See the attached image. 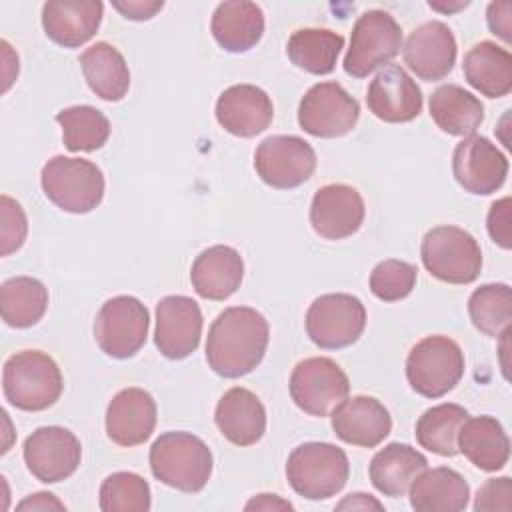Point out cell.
<instances>
[{
	"instance_id": "d590c367",
	"label": "cell",
	"mask_w": 512,
	"mask_h": 512,
	"mask_svg": "<svg viewBox=\"0 0 512 512\" xmlns=\"http://www.w3.org/2000/svg\"><path fill=\"white\" fill-rule=\"evenodd\" d=\"M70 152H94L110 138V120L94 106H70L56 114Z\"/></svg>"
},
{
	"instance_id": "484cf974",
	"label": "cell",
	"mask_w": 512,
	"mask_h": 512,
	"mask_svg": "<svg viewBox=\"0 0 512 512\" xmlns=\"http://www.w3.org/2000/svg\"><path fill=\"white\" fill-rule=\"evenodd\" d=\"M210 30L220 48L232 54L248 52L264 34V14L254 2L230 0L216 6Z\"/></svg>"
},
{
	"instance_id": "3957f363",
	"label": "cell",
	"mask_w": 512,
	"mask_h": 512,
	"mask_svg": "<svg viewBox=\"0 0 512 512\" xmlns=\"http://www.w3.org/2000/svg\"><path fill=\"white\" fill-rule=\"evenodd\" d=\"M64 388L62 372L52 356L40 350H22L4 362V398L24 412H40L56 404Z\"/></svg>"
},
{
	"instance_id": "e0dca14e",
	"label": "cell",
	"mask_w": 512,
	"mask_h": 512,
	"mask_svg": "<svg viewBox=\"0 0 512 512\" xmlns=\"http://www.w3.org/2000/svg\"><path fill=\"white\" fill-rule=\"evenodd\" d=\"M456 52V38L440 20H430L414 28L402 48L404 64L426 82L446 78L454 68Z\"/></svg>"
},
{
	"instance_id": "603a6c76",
	"label": "cell",
	"mask_w": 512,
	"mask_h": 512,
	"mask_svg": "<svg viewBox=\"0 0 512 512\" xmlns=\"http://www.w3.org/2000/svg\"><path fill=\"white\" fill-rule=\"evenodd\" d=\"M102 12L104 4L98 0H50L42 6V28L52 42L78 48L96 34Z\"/></svg>"
},
{
	"instance_id": "6da1fadb",
	"label": "cell",
	"mask_w": 512,
	"mask_h": 512,
	"mask_svg": "<svg viewBox=\"0 0 512 512\" xmlns=\"http://www.w3.org/2000/svg\"><path fill=\"white\" fill-rule=\"evenodd\" d=\"M268 320L250 306H230L212 322L206 336V362L222 378L250 374L268 348Z\"/></svg>"
},
{
	"instance_id": "8fae6325",
	"label": "cell",
	"mask_w": 512,
	"mask_h": 512,
	"mask_svg": "<svg viewBox=\"0 0 512 512\" xmlns=\"http://www.w3.org/2000/svg\"><path fill=\"white\" fill-rule=\"evenodd\" d=\"M148 326V308L138 298L114 296L96 314L94 338L104 354L124 360L144 346Z\"/></svg>"
},
{
	"instance_id": "8d00e7d4",
	"label": "cell",
	"mask_w": 512,
	"mask_h": 512,
	"mask_svg": "<svg viewBox=\"0 0 512 512\" xmlns=\"http://www.w3.org/2000/svg\"><path fill=\"white\" fill-rule=\"evenodd\" d=\"M468 314L476 330L500 338L512 322V292L508 284H484L470 294Z\"/></svg>"
},
{
	"instance_id": "bcb514c9",
	"label": "cell",
	"mask_w": 512,
	"mask_h": 512,
	"mask_svg": "<svg viewBox=\"0 0 512 512\" xmlns=\"http://www.w3.org/2000/svg\"><path fill=\"white\" fill-rule=\"evenodd\" d=\"M384 506L372 498L370 494H364V492H354V494H348L342 502L336 504V510H382Z\"/></svg>"
},
{
	"instance_id": "7402d4cb",
	"label": "cell",
	"mask_w": 512,
	"mask_h": 512,
	"mask_svg": "<svg viewBox=\"0 0 512 512\" xmlns=\"http://www.w3.org/2000/svg\"><path fill=\"white\" fill-rule=\"evenodd\" d=\"M156 428V402L142 388L120 390L106 408V434L118 446L144 444Z\"/></svg>"
},
{
	"instance_id": "4dcf8cb0",
	"label": "cell",
	"mask_w": 512,
	"mask_h": 512,
	"mask_svg": "<svg viewBox=\"0 0 512 512\" xmlns=\"http://www.w3.org/2000/svg\"><path fill=\"white\" fill-rule=\"evenodd\" d=\"M82 74L90 90L106 100L118 102L128 94L130 70L124 56L108 42H96L80 54Z\"/></svg>"
},
{
	"instance_id": "7dc6e473",
	"label": "cell",
	"mask_w": 512,
	"mask_h": 512,
	"mask_svg": "<svg viewBox=\"0 0 512 512\" xmlns=\"http://www.w3.org/2000/svg\"><path fill=\"white\" fill-rule=\"evenodd\" d=\"M244 510H294V506L276 494H258L244 506Z\"/></svg>"
},
{
	"instance_id": "836d02e7",
	"label": "cell",
	"mask_w": 512,
	"mask_h": 512,
	"mask_svg": "<svg viewBox=\"0 0 512 512\" xmlns=\"http://www.w3.org/2000/svg\"><path fill=\"white\" fill-rule=\"evenodd\" d=\"M48 308L46 286L32 276H16L0 288L2 320L12 328H30L42 320Z\"/></svg>"
},
{
	"instance_id": "ba28073f",
	"label": "cell",
	"mask_w": 512,
	"mask_h": 512,
	"mask_svg": "<svg viewBox=\"0 0 512 512\" xmlns=\"http://www.w3.org/2000/svg\"><path fill=\"white\" fill-rule=\"evenodd\" d=\"M402 48V28L384 10L364 12L350 36V48L344 56V72L352 78H366L374 70L390 64Z\"/></svg>"
},
{
	"instance_id": "1f68e13d",
	"label": "cell",
	"mask_w": 512,
	"mask_h": 512,
	"mask_svg": "<svg viewBox=\"0 0 512 512\" xmlns=\"http://www.w3.org/2000/svg\"><path fill=\"white\" fill-rule=\"evenodd\" d=\"M430 116L450 136H470L484 120V104L458 84H444L430 96Z\"/></svg>"
},
{
	"instance_id": "9a60e30c",
	"label": "cell",
	"mask_w": 512,
	"mask_h": 512,
	"mask_svg": "<svg viewBox=\"0 0 512 512\" xmlns=\"http://www.w3.org/2000/svg\"><path fill=\"white\" fill-rule=\"evenodd\" d=\"M452 172L466 192L488 196L502 188L508 176V160L486 136L470 134L454 148Z\"/></svg>"
},
{
	"instance_id": "52a82bcc",
	"label": "cell",
	"mask_w": 512,
	"mask_h": 512,
	"mask_svg": "<svg viewBox=\"0 0 512 512\" xmlns=\"http://www.w3.org/2000/svg\"><path fill=\"white\" fill-rule=\"evenodd\" d=\"M424 268L448 284H470L482 270V250L476 238L458 226H436L420 244Z\"/></svg>"
},
{
	"instance_id": "74e56055",
	"label": "cell",
	"mask_w": 512,
	"mask_h": 512,
	"mask_svg": "<svg viewBox=\"0 0 512 512\" xmlns=\"http://www.w3.org/2000/svg\"><path fill=\"white\" fill-rule=\"evenodd\" d=\"M150 504V486L134 472H114L100 486V510L104 512H146Z\"/></svg>"
},
{
	"instance_id": "ab89813d",
	"label": "cell",
	"mask_w": 512,
	"mask_h": 512,
	"mask_svg": "<svg viewBox=\"0 0 512 512\" xmlns=\"http://www.w3.org/2000/svg\"><path fill=\"white\" fill-rule=\"evenodd\" d=\"M0 218V254L8 256L24 244L28 234V220L20 202L10 198L8 194L0 196Z\"/></svg>"
},
{
	"instance_id": "5b68a950",
	"label": "cell",
	"mask_w": 512,
	"mask_h": 512,
	"mask_svg": "<svg viewBox=\"0 0 512 512\" xmlns=\"http://www.w3.org/2000/svg\"><path fill=\"white\" fill-rule=\"evenodd\" d=\"M40 184L46 198L70 214H88L104 198V174L84 158H50L42 168Z\"/></svg>"
},
{
	"instance_id": "83f0119b",
	"label": "cell",
	"mask_w": 512,
	"mask_h": 512,
	"mask_svg": "<svg viewBox=\"0 0 512 512\" xmlns=\"http://www.w3.org/2000/svg\"><path fill=\"white\" fill-rule=\"evenodd\" d=\"M428 468V460L422 452L410 444L392 442L378 450L370 462L368 474L372 486L390 498L404 496L416 476Z\"/></svg>"
},
{
	"instance_id": "d4e9b609",
	"label": "cell",
	"mask_w": 512,
	"mask_h": 512,
	"mask_svg": "<svg viewBox=\"0 0 512 512\" xmlns=\"http://www.w3.org/2000/svg\"><path fill=\"white\" fill-rule=\"evenodd\" d=\"M244 262L232 246L216 244L202 250L192 262L190 282L194 292L206 300H226L242 284Z\"/></svg>"
},
{
	"instance_id": "d6a6232c",
	"label": "cell",
	"mask_w": 512,
	"mask_h": 512,
	"mask_svg": "<svg viewBox=\"0 0 512 512\" xmlns=\"http://www.w3.org/2000/svg\"><path fill=\"white\" fill-rule=\"evenodd\" d=\"M344 48V36L328 28H300L292 32L286 42V54L290 62L310 74L322 76L336 68L340 50Z\"/></svg>"
},
{
	"instance_id": "4316f807",
	"label": "cell",
	"mask_w": 512,
	"mask_h": 512,
	"mask_svg": "<svg viewBox=\"0 0 512 512\" xmlns=\"http://www.w3.org/2000/svg\"><path fill=\"white\" fill-rule=\"evenodd\" d=\"M410 506L416 512H460L468 506L470 486L452 468H424L410 486Z\"/></svg>"
},
{
	"instance_id": "e575fe53",
	"label": "cell",
	"mask_w": 512,
	"mask_h": 512,
	"mask_svg": "<svg viewBox=\"0 0 512 512\" xmlns=\"http://www.w3.org/2000/svg\"><path fill=\"white\" fill-rule=\"evenodd\" d=\"M466 418L468 410L458 404L432 406L416 422V440L422 448L452 458L458 454V430Z\"/></svg>"
},
{
	"instance_id": "7bdbcfd3",
	"label": "cell",
	"mask_w": 512,
	"mask_h": 512,
	"mask_svg": "<svg viewBox=\"0 0 512 512\" xmlns=\"http://www.w3.org/2000/svg\"><path fill=\"white\" fill-rule=\"evenodd\" d=\"M488 28L492 34L500 36L506 44L512 40V4L510 2H492L486 12Z\"/></svg>"
},
{
	"instance_id": "4fadbf2b",
	"label": "cell",
	"mask_w": 512,
	"mask_h": 512,
	"mask_svg": "<svg viewBox=\"0 0 512 512\" xmlns=\"http://www.w3.org/2000/svg\"><path fill=\"white\" fill-rule=\"evenodd\" d=\"M360 118V104L338 82H318L300 100L298 124L316 138L346 136Z\"/></svg>"
},
{
	"instance_id": "f6af8a7d",
	"label": "cell",
	"mask_w": 512,
	"mask_h": 512,
	"mask_svg": "<svg viewBox=\"0 0 512 512\" xmlns=\"http://www.w3.org/2000/svg\"><path fill=\"white\" fill-rule=\"evenodd\" d=\"M16 510L24 512V510H40V512H46V510H66V506L50 492H36V494H30L28 498H24Z\"/></svg>"
},
{
	"instance_id": "8992f818",
	"label": "cell",
	"mask_w": 512,
	"mask_h": 512,
	"mask_svg": "<svg viewBox=\"0 0 512 512\" xmlns=\"http://www.w3.org/2000/svg\"><path fill=\"white\" fill-rule=\"evenodd\" d=\"M464 376V352L448 336H426L406 358L410 388L424 398H440L456 388Z\"/></svg>"
},
{
	"instance_id": "44dd1931",
	"label": "cell",
	"mask_w": 512,
	"mask_h": 512,
	"mask_svg": "<svg viewBox=\"0 0 512 512\" xmlns=\"http://www.w3.org/2000/svg\"><path fill=\"white\" fill-rule=\"evenodd\" d=\"M334 434L352 446L374 448L392 430V418L388 408L372 396L346 398L332 412Z\"/></svg>"
},
{
	"instance_id": "7c38bea8",
	"label": "cell",
	"mask_w": 512,
	"mask_h": 512,
	"mask_svg": "<svg viewBox=\"0 0 512 512\" xmlns=\"http://www.w3.org/2000/svg\"><path fill=\"white\" fill-rule=\"evenodd\" d=\"M254 168L260 180L276 190L298 188L314 174L316 152L300 136H268L254 152Z\"/></svg>"
},
{
	"instance_id": "f35d334b",
	"label": "cell",
	"mask_w": 512,
	"mask_h": 512,
	"mask_svg": "<svg viewBox=\"0 0 512 512\" xmlns=\"http://www.w3.org/2000/svg\"><path fill=\"white\" fill-rule=\"evenodd\" d=\"M418 270L414 264L388 258L370 272V290L382 302H398L406 298L416 286Z\"/></svg>"
},
{
	"instance_id": "b9f144b4",
	"label": "cell",
	"mask_w": 512,
	"mask_h": 512,
	"mask_svg": "<svg viewBox=\"0 0 512 512\" xmlns=\"http://www.w3.org/2000/svg\"><path fill=\"white\" fill-rule=\"evenodd\" d=\"M510 196H504L496 200L486 218V228L490 238L504 250H510L512 246V232H510Z\"/></svg>"
},
{
	"instance_id": "f1b7e54d",
	"label": "cell",
	"mask_w": 512,
	"mask_h": 512,
	"mask_svg": "<svg viewBox=\"0 0 512 512\" xmlns=\"http://www.w3.org/2000/svg\"><path fill=\"white\" fill-rule=\"evenodd\" d=\"M458 452H462L476 468L496 472L510 458V440L502 424L492 416L466 418L458 430Z\"/></svg>"
},
{
	"instance_id": "9c48e42d",
	"label": "cell",
	"mask_w": 512,
	"mask_h": 512,
	"mask_svg": "<svg viewBox=\"0 0 512 512\" xmlns=\"http://www.w3.org/2000/svg\"><path fill=\"white\" fill-rule=\"evenodd\" d=\"M350 392L346 372L326 356H312L298 362L290 374V396L310 416H330Z\"/></svg>"
},
{
	"instance_id": "30bf717a",
	"label": "cell",
	"mask_w": 512,
	"mask_h": 512,
	"mask_svg": "<svg viewBox=\"0 0 512 512\" xmlns=\"http://www.w3.org/2000/svg\"><path fill=\"white\" fill-rule=\"evenodd\" d=\"M366 328V308L352 294H322L306 312V334L324 350H340L354 344Z\"/></svg>"
},
{
	"instance_id": "2e32d148",
	"label": "cell",
	"mask_w": 512,
	"mask_h": 512,
	"mask_svg": "<svg viewBox=\"0 0 512 512\" xmlns=\"http://www.w3.org/2000/svg\"><path fill=\"white\" fill-rule=\"evenodd\" d=\"M202 324V312L196 300L182 294L164 296L156 304L154 344L162 356L182 360L198 348Z\"/></svg>"
},
{
	"instance_id": "ac0fdd59",
	"label": "cell",
	"mask_w": 512,
	"mask_h": 512,
	"mask_svg": "<svg viewBox=\"0 0 512 512\" xmlns=\"http://www.w3.org/2000/svg\"><path fill=\"white\" fill-rule=\"evenodd\" d=\"M364 214V198L348 184H326L318 188L310 204V224L326 240H342L356 234L364 222Z\"/></svg>"
},
{
	"instance_id": "f546056e",
	"label": "cell",
	"mask_w": 512,
	"mask_h": 512,
	"mask_svg": "<svg viewBox=\"0 0 512 512\" xmlns=\"http://www.w3.org/2000/svg\"><path fill=\"white\" fill-rule=\"evenodd\" d=\"M466 82L488 98H502L512 90V56L506 48L484 40L474 44L462 62Z\"/></svg>"
},
{
	"instance_id": "5bb4252c",
	"label": "cell",
	"mask_w": 512,
	"mask_h": 512,
	"mask_svg": "<svg viewBox=\"0 0 512 512\" xmlns=\"http://www.w3.org/2000/svg\"><path fill=\"white\" fill-rule=\"evenodd\" d=\"M22 454L26 468L36 480L56 484L76 472L82 458V446L68 428L42 426L24 440Z\"/></svg>"
},
{
	"instance_id": "7a4b0ae2",
	"label": "cell",
	"mask_w": 512,
	"mask_h": 512,
	"mask_svg": "<svg viewBox=\"0 0 512 512\" xmlns=\"http://www.w3.org/2000/svg\"><path fill=\"white\" fill-rule=\"evenodd\" d=\"M148 458L154 478L180 492H200L212 476V452L202 438L190 432L160 434Z\"/></svg>"
},
{
	"instance_id": "277c9868",
	"label": "cell",
	"mask_w": 512,
	"mask_h": 512,
	"mask_svg": "<svg viewBox=\"0 0 512 512\" xmlns=\"http://www.w3.org/2000/svg\"><path fill=\"white\" fill-rule=\"evenodd\" d=\"M350 462L342 448L330 442H306L296 446L286 462V478L292 490L306 500L336 496L348 482Z\"/></svg>"
},
{
	"instance_id": "d6986e66",
	"label": "cell",
	"mask_w": 512,
	"mask_h": 512,
	"mask_svg": "<svg viewBox=\"0 0 512 512\" xmlns=\"http://www.w3.org/2000/svg\"><path fill=\"white\" fill-rule=\"evenodd\" d=\"M366 104L382 122H410L422 112V90L404 68L388 64L372 78L366 92Z\"/></svg>"
},
{
	"instance_id": "ffe728a7",
	"label": "cell",
	"mask_w": 512,
	"mask_h": 512,
	"mask_svg": "<svg viewBox=\"0 0 512 512\" xmlns=\"http://www.w3.org/2000/svg\"><path fill=\"white\" fill-rule=\"evenodd\" d=\"M218 124L240 138H254L264 132L272 118L274 106L270 96L254 84H234L216 100Z\"/></svg>"
},
{
	"instance_id": "cb8c5ba5",
	"label": "cell",
	"mask_w": 512,
	"mask_h": 512,
	"mask_svg": "<svg viewBox=\"0 0 512 512\" xmlns=\"http://www.w3.org/2000/svg\"><path fill=\"white\" fill-rule=\"evenodd\" d=\"M214 422L228 442L236 446H252L266 432V410L254 392L234 386L218 400Z\"/></svg>"
},
{
	"instance_id": "60d3db41",
	"label": "cell",
	"mask_w": 512,
	"mask_h": 512,
	"mask_svg": "<svg viewBox=\"0 0 512 512\" xmlns=\"http://www.w3.org/2000/svg\"><path fill=\"white\" fill-rule=\"evenodd\" d=\"M510 508H512V482L508 476L490 478L478 488L476 500H474L476 512H492V510L508 512Z\"/></svg>"
},
{
	"instance_id": "ee69618b",
	"label": "cell",
	"mask_w": 512,
	"mask_h": 512,
	"mask_svg": "<svg viewBox=\"0 0 512 512\" xmlns=\"http://www.w3.org/2000/svg\"><path fill=\"white\" fill-rule=\"evenodd\" d=\"M112 6L130 20H150L158 10H162L164 2H142V0H128V2H112Z\"/></svg>"
}]
</instances>
